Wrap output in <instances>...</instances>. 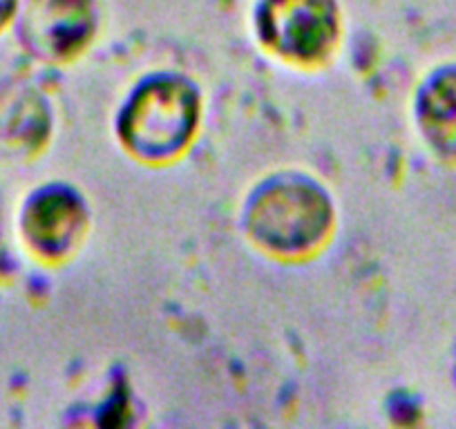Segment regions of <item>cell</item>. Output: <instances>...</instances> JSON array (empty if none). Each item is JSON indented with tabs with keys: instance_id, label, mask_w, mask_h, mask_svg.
<instances>
[{
	"instance_id": "6da1fadb",
	"label": "cell",
	"mask_w": 456,
	"mask_h": 429,
	"mask_svg": "<svg viewBox=\"0 0 456 429\" xmlns=\"http://www.w3.org/2000/svg\"><path fill=\"white\" fill-rule=\"evenodd\" d=\"M195 124V99L182 83L159 81L142 90L124 119V139L148 157L168 155L186 143Z\"/></svg>"
},
{
	"instance_id": "7a4b0ae2",
	"label": "cell",
	"mask_w": 456,
	"mask_h": 429,
	"mask_svg": "<svg viewBox=\"0 0 456 429\" xmlns=\"http://www.w3.org/2000/svg\"><path fill=\"white\" fill-rule=\"evenodd\" d=\"M329 222L327 201L314 188L282 183L257 199L251 226L262 244L282 251L309 247L322 235Z\"/></svg>"
},
{
	"instance_id": "3957f363",
	"label": "cell",
	"mask_w": 456,
	"mask_h": 429,
	"mask_svg": "<svg viewBox=\"0 0 456 429\" xmlns=\"http://www.w3.org/2000/svg\"><path fill=\"white\" fill-rule=\"evenodd\" d=\"M262 34L284 54L315 59L336 36L333 5L329 0H266Z\"/></svg>"
},
{
	"instance_id": "277c9868",
	"label": "cell",
	"mask_w": 456,
	"mask_h": 429,
	"mask_svg": "<svg viewBox=\"0 0 456 429\" xmlns=\"http://www.w3.org/2000/svg\"><path fill=\"white\" fill-rule=\"evenodd\" d=\"M90 32L87 0H34L28 14V34L45 54H69Z\"/></svg>"
},
{
	"instance_id": "5b68a950",
	"label": "cell",
	"mask_w": 456,
	"mask_h": 429,
	"mask_svg": "<svg viewBox=\"0 0 456 429\" xmlns=\"http://www.w3.org/2000/svg\"><path fill=\"white\" fill-rule=\"evenodd\" d=\"M81 224V213L74 199L65 195H52L37 206L29 222L34 239L47 251H54L68 244L72 233Z\"/></svg>"
},
{
	"instance_id": "8992f818",
	"label": "cell",
	"mask_w": 456,
	"mask_h": 429,
	"mask_svg": "<svg viewBox=\"0 0 456 429\" xmlns=\"http://www.w3.org/2000/svg\"><path fill=\"white\" fill-rule=\"evenodd\" d=\"M425 133L445 152H456V74L441 78L423 101Z\"/></svg>"
},
{
	"instance_id": "52a82bcc",
	"label": "cell",
	"mask_w": 456,
	"mask_h": 429,
	"mask_svg": "<svg viewBox=\"0 0 456 429\" xmlns=\"http://www.w3.org/2000/svg\"><path fill=\"white\" fill-rule=\"evenodd\" d=\"M14 10V0H0V23L7 20V16Z\"/></svg>"
}]
</instances>
